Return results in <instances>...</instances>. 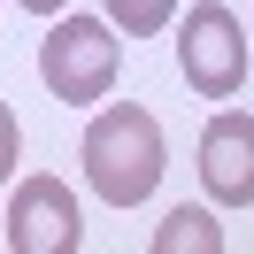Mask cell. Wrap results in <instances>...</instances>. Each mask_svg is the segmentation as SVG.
I'll return each mask as SVG.
<instances>
[{
  "mask_svg": "<svg viewBox=\"0 0 254 254\" xmlns=\"http://www.w3.org/2000/svg\"><path fill=\"white\" fill-rule=\"evenodd\" d=\"M16 154H23V131H16V108L0 100V185L16 177Z\"/></svg>",
  "mask_w": 254,
  "mask_h": 254,
  "instance_id": "ba28073f",
  "label": "cell"
},
{
  "mask_svg": "<svg viewBox=\"0 0 254 254\" xmlns=\"http://www.w3.org/2000/svg\"><path fill=\"white\" fill-rule=\"evenodd\" d=\"M16 8H31V16H62L69 0H16Z\"/></svg>",
  "mask_w": 254,
  "mask_h": 254,
  "instance_id": "9c48e42d",
  "label": "cell"
},
{
  "mask_svg": "<svg viewBox=\"0 0 254 254\" xmlns=\"http://www.w3.org/2000/svg\"><path fill=\"white\" fill-rule=\"evenodd\" d=\"M116 62H124V47H116V23L108 16H54V31L39 39V85H47L62 108H93V100H108L116 85Z\"/></svg>",
  "mask_w": 254,
  "mask_h": 254,
  "instance_id": "7a4b0ae2",
  "label": "cell"
},
{
  "mask_svg": "<svg viewBox=\"0 0 254 254\" xmlns=\"http://www.w3.org/2000/svg\"><path fill=\"white\" fill-rule=\"evenodd\" d=\"M77 239H85L77 192L54 170L16 177V192H8V254H77Z\"/></svg>",
  "mask_w": 254,
  "mask_h": 254,
  "instance_id": "277c9868",
  "label": "cell"
},
{
  "mask_svg": "<svg viewBox=\"0 0 254 254\" xmlns=\"http://www.w3.org/2000/svg\"><path fill=\"white\" fill-rule=\"evenodd\" d=\"M154 254H223V223L208 208H170L154 223Z\"/></svg>",
  "mask_w": 254,
  "mask_h": 254,
  "instance_id": "8992f818",
  "label": "cell"
},
{
  "mask_svg": "<svg viewBox=\"0 0 254 254\" xmlns=\"http://www.w3.org/2000/svg\"><path fill=\"white\" fill-rule=\"evenodd\" d=\"M200 185H208L216 208H247L254 200V116L247 108L208 116V131H200Z\"/></svg>",
  "mask_w": 254,
  "mask_h": 254,
  "instance_id": "5b68a950",
  "label": "cell"
},
{
  "mask_svg": "<svg viewBox=\"0 0 254 254\" xmlns=\"http://www.w3.org/2000/svg\"><path fill=\"white\" fill-rule=\"evenodd\" d=\"M100 16H108L124 39H154V31H170L177 0H100Z\"/></svg>",
  "mask_w": 254,
  "mask_h": 254,
  "instance_id": "52a82bcc",
  "label": "cell"
},
{
  "mask_svg": "<svg viewBox=\"0 0 254 254\" xmlns=\"http://www.w3.org/2000/svg\"><path fill=\"white\" fill-rule=\"evenodd\" d=\"M85 185L100 192L108 208H139L146 192L162 185V162H170V146H162V124L154 108H139V100H108V108L85 124Z\"/></svg>",
  "mask_w": 254,
  "mask_h": 254,
  "instance_id": "6da1fadb",
  "label": "cell"
},
{
  "mask_svg": "<svg viewBox=\"0 0 254 254\" xmlns=\"http://www.w3.org/2000/svg\"><path fill=\"white\" fill-rule=\"evenodd\" d=\"M177 69L200 100H231L247 93V23L223 0H192L177 23Z\"/></svg>",
  "mask_w": 254,
  "mask_h": 254,
  "instance_id": "3957f363",
  "label": "cell"
}]
</instances>
